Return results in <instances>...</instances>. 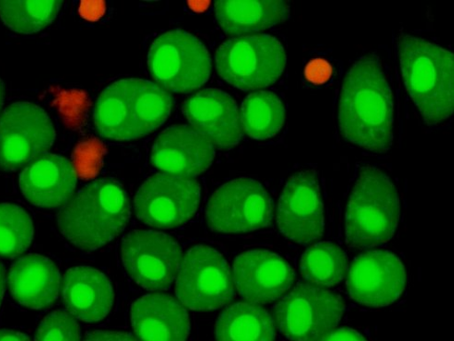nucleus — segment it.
<instances>
[{
    "instance_id": "f257e3e1",
    "label": "nucleus",
    "mask_w": 454,
    "mask_h": 341,
    "mask_svg": "<svg viewBox=\"0 0 454 341\" xmlns=\"http://www.w3.org/2000/svg\"><path fill=\"white\" fill-rule=\"evenodd\" d=\"M340 131L348 143L385 152L393 143V97L377 56L365 55L347 74L340 102Z\"/></svg>"
},
{
    "instance_id": "f03ea898",
    "label": "nucleus",
    "mask_w": 454,
    "mask_h": 341,
    "mask_svg": "<svg viewBox=\"0 0 454 341\" xmlns=\"http://www.w3.org/2000/svg\"><path fill=\"white\" fill-rule=\"evenodd\" d=\"M171 95L148 80H118L98 97L94 124L102 136L128 142L160 128L172 110Z\"/></svg>"
},
{
    "instance_id": "7ed1b4c3",
    "label": "nucleus",
    "mask_w": 454,
    "mask_h": 341,
    "mask_svg": "<svg viewBox=\"0 0 454 341\" xmlns=\"http://www.w3.org/2000/svg\"><path fill=\"white\" fill-rule=\"evenodd\" d=\"M129 214L123 186L114 179H101L68 200L58 214V227L74 246L90 252L123 232Z\"/></svg>"
},
{
    "instance_id": "20e7f679",
    "label": "nucleus",
    "mask_w": 454,
    "mask_h": 341,
    "mask_svg": "<svg viewBox=\"0 0 454 341\" xmlns=\"http://www.w3.org/2000/svg\"><path fill=\"white\" fill-rule=\"evenodd\" d=\"M398 50L406 89L425 122L446 121L454 110L453 54L406 34L399 37Z\"/></svg>"
},
{
    "instance_id": "39448f33",
    "label": "nucleus",
    "mask_w": 454,
    "mask_h": 341,
    "mask_svg": "<svg viewBox=\"0 0 454 341\" xmlns=\"http://www.w3.org/2000/svg\"><path fill=\"white\" fill-rule=\"evenodd\" d=\"M400 215L399 195L390 178L378 168H363L346 213L348 244L358 249L385 244L396 232Z\"/></svg>"
},
{
    "instance_id": "423d86ee",
    "label": "nucleus",
    "mask_w": 454,
    "mask_h": 341,
    "mask_svg": "<svg viewBox=\"0 0 454 341\" xmlns=\"http://www.w3.org/2000/svg\"><path fill=\"white\" fill-rule=\"evenodd\" d=\"M215 59L216 71L225 81L245 91L274 84L286 65L279 40L264 34L227 40L216 50Z\"/></svg>"
},
{
    "instance_id": "0eeeda50",
    "label": "nucleus",
    "mask_w": 454,
    "mask_h": 341,
    "mask_svg": "<svg viewBox=\"0 0 454 341\" xmlns=\"http://www.w3.org/2000/svg\"><path fill=\"white\" fill-rule=\"evenodd\" d=\"M148 66L157 86L166 91L190 93L208 81L211 58L199 38L176 29L154 40L148 53Z\"/></svg>"
},
{
    "instance_id": "6e6552de",
    "label": "nucleus",
    "mask_w": 454,
    "mask_h": 341,
    "mask_svg": "<svg viewBox=\"0 0 454 341\" xmlns=\"http://www.w3.org/2000/svg\"><path fill=\"white\" fill-rule=\"evenodd\" d=\"M342 298L333 292L300 284L273 307L276 325L290 341H321L340 322Z\"/></svg>"
},
{
    "instance_id": "1a4fd4ad",
    "label": "nucleus",
    "mask_w": 454,
    "mask_h": 341,
    "mask_svg": "<svg viewBox=\"0 0 454 341\" xmlns=\"http://www.w3.org/2000/svg\"><path fill=\"white\" fill-rule=\"evenodd\" d=\"M176 293L184 306L195 311L230 304L234 297L233 277L224 257L204 245L189 250L177 272Z\"/></svg>"
},
{
    "instance_id": "9d476101",
    "label": "nucleus",
    "mask_w": 454,
    "mask_h": 341,
    "mask_svg": "<svg viewBox=\"0 0 454 341\" xmlns=\"http://www.w3.org/2000/svg\"><path fill=\"white\" fill-rule=\"evenodd\" d=\"M273 217V203L264 187L243 177L216 190L209 199L206 220L208 227L221 233L235 234L268 227Z\"/></svg>"
},
{
    "instance_id": "9b49d317",
    "label": "nucleus",
    "mask_w": 454,
    "mask_h": 341,
    "mask_svg": "<svg viewBox=\"0 0 454 341\" xmlns=\"http://www.w3.org/2000/svg\"><path fill=\"white\" fill-rule=\"evenodd\" d=\"M56 132L48 113L30 103H15L0 116V170L28 166L54 143Z\"/></svg>"
},
{
    "instance_id": "f8f14e48",
    "label": "nucleus",
    "mask_w": 454,
    "mask_h": 341,
    "mask_svg": "<svg viewBox=\"0 0 454 341\" xmlns=\"http://www.w3.org/2000/svg\"><path fill=\"white\" fill-rule=\"evenodd\" d=\"M201 187L195 179L157 174L137 192L134 208L143 223L156 229H173L187 222L199 209Z\"/></svg>"
},
{
    "instance_id": "ddd939ff",
    "label": "nucleus",
    "mask_w": 454,
    "mask_h": 341,
    "mask_svg": "<svg viewBox=\"0 0 454 341\" xmlns=\"http://www.w3.org/2000/svg\"><path fill=\"white\" fill-rule=\"evenodd\" d=\"M122 260L129 276L147 291L168 289L182 260V249L176 240L161 232L135 230L122 244Z\"/></svg>"
},
{
    "instance_id": "4468645a",
    "label": "nucleus",
    "mask_w": 454,
    "mask_h": 341,
    "mask_svg": "<svg viewBox=\"0 0 454 341\" xmlns=\"http://www.w3.org/2000/svg\"><path fill=\"white\" fill-rule=\"evenodd\" d=\"M278 223L286 237L302 245L323 236L324 204L313 171H301L288 179L280 198Z\"/></svg>"
},
{
    "instance_id": "2eb2a0df",
    "label": "nucleus",
    "mask_w": 454,
    "mask_h": 341,
    "mask_svg": "<svg viewBox=\"0 0 454 341\" xmlns=\"http://www.w3.org/2000/svg\"><path fill=\"white\" fill-rule=\"evenodd\" d=\"M405 283V268L399 257L390 252L371 251L353 260L347 288L355 302L378 308L396 302Z\"/></svg>"
},
{
    "instance_id": "dca6fc26",
    "label": "nucleus",
    "mask_w": 454,
    "mask_h": 341,
    "mask_svg": "<svg viewBox=\"0 0 454 341\" xmlns=\"http://www.w3.org/2000/svg\"><path fill=\"white\" fill-rule=\"evenodd\" d=\"M294 276L282 257L268 251H249L234 260L235 286L250 304L266 305L278 299L291 288Z\"/></svg>"
},
{
    "instance_id": "f3484780",
    "label": "nucleus",
    "mask_w": 454,
    "mask_h": 341,
    "mask_svg": "<svg viewBox=\"0 0 454 341\" xmlns=\"http://www.w3.org/2000/svg\"><path fill=\"white\" fill-rule=\"evenodd\" d=\"M184 112L196 131L222 150L239 145L243 136L241 114L235 100L226 92L207 89L186 100Z\"/></svg>"
},
{
    "instance_id": "a211bd4d",
    "label": "nucleus",
    "mask_w": 454,
    "mask_h": 341,
    "mask_svg": "<svg viewBox=\"0 0 454 341\" xmlns=\"http://www.w3.org/2000/svg\"><path fill=\"white\" fill-rule=\"evenodd\" d=\"M215 154V146L207 136L192 127L173 126L156 138L151 159L166 174L191 178L207 170Z\"/></svg>"
},
{
    "instance_id": "6ab92c4d",
    "label": "nucleus",
    "mask_w": 454,
    "mask_h": 341,
    "mask_svg": "<svg viewBox=\"0 0 454 341\" xmlns=\"http://www.w3.org/2000/svg\"><path fill=\"white\" fill-rule=\"evenodd\" d=\"M76 183L74 165L68 159L52 153L35 158L19 176L20 190L28 202L46 209L65 205Z\"/></svg>"
},
{
    "instance_id": "aec40b11",
    "label": "nucleus",
    "mask_w": 454,
    "mask_h": 341,
    "mask_svg": "<svg viewBox=\"0 0 454 341\" xmlns=\"http://www.w3.org/2000/svg\"><path fill=\"white\" fill-rule=\"evenodd\" d=\"M131 322L141 341H186L190 333L187 311L166 294L137 299L131 308Z\"/></svg>"
},
{
    "instance_id": "412c9836",
    "label": "nucleus",
    "mask_w": 454,
    "mask_h": 341,
    "mask_svg": "<svg viewBox=\"0 0 454 341\" xmlns=\"http://www.w3.org/2000/svg\"><path fill=\"white\" fill-rule=\"evenodd\" d=\"M9 289L19 305L34 310L51 306L58 298L61 286V274L49 258L29 254L20 258L12 265Z\"/></svg>"
},
{
    "instance_id": "4be33fe9",
    "label": "nucleus",
    "mask_w": 454,
    "mask_h": 341,
    "mask_svg": "<svg viewBox=\"0 0 454 341\" xmlns=\"http://www.w3.org/2000/svg\"><path fill=\"white\" fill-rule=\"evenodd\" d=\"M114 290L107 276L89 267H78L67 272L63 298L72 316L87 323L98 322L110 313Z\"/></svg>"
},
{
    "instance_id": "5701e85b",
    "label": "nucleus",
    "mask_w": 454,
    "mask_h": 341,
    "mask_svg": "<svg viewBox=\"0 0 454 341\" xmlns=\"http://www.w3.org/2000/svg\"><path fill=\"white\" fill-rule=\"evenodd\" d=\"M216 21L227 35L262 31L286 21L289 14L285 2H218Z\"/></svg>"
},
{
    "instance_id": "b1692460",
    "label": "nucleus",
    "mask_w": 454,
    "mask_h": 341,
    "mask_svg": "<svg viewBox=\"0 0 454 341\" xmlns=\"http://www.w3.org/2000/svg\"><path fill=\"white\" fill-rule=\"evenodd\" d=\"M275 336L273 318L258 305L235 304L216 321V341H274Z\"/></svg>"
},
{
    "instance_id": "393cba45",
    "label": "nucleus",
    "mask_w": 454,
    "mask_h": 341,
    "mask_svg": "<svg viewBox=\"0 0 454 341\" xmlns=\"http://www.w3.org/2000/svg\"><path fill=\"white\" fill-rule=\"evenodd\" d=\"M246 133L255 140H266L278 135L284 127L286 109L281 99L270 91L250 94L245 99L241 113Z\"/></svg>"
},
{
    "instance_id": "a878e982",
    "label": "nucleus",
    "mask_w": 454,
    "mask_h": 341,
    "mask_svg": "<svg viewBox=\"0 0 454 341\" xmlns=\"http://www.w3.org/2000/svg\"><path fill=\"white\" fill-rule=\"evenodd\" d=\"M301 269L308 283L330 288L344 279L348 270L347 256L338 245L319 243L305 252Z\"/></svg>"
},
{
    "instance_id": "bb28decb",
    "label": "nucleus",
    "mask_w": 454,
    "mask_h": 341,
    "mask_svg": "<svg viewBox=\"0 0 454 341\" xmlns=\"http://www.w3.org/2000/svg\"><path fill=\"white\" fill-rule=\"evenodd\" d=\"M62 2H0V19L12 31L31 35L50 26Z\"/></svg>"
},
{
    "instance_id": "cd10ccee",
    "label": "nucleus",
    "mask_w": 454,
    "mask_h": 341,
    "mask_svg": "<svg viewBox=\"0 0 454 341\" xmlns=\"http://www.w3.org/2000/svg\"><path fill=\"white\" fill-rule=\"evenodd\" d=\"M34 236L29 214L21 207L0 205V256L13 258L26 252Z\"/></svg>"
},
{
    "instance_id": "c85d7f7f",
    "label": "nucleus",
    "mask_w": 454,
    "mask_h": 341,
    "mask_svg": "<svg viewBox=\"0 0 454 341\" xmlns=\"http://www.w3.org/2000/svg\"><path fill=\"white\" fill-rule=\"evenodd\" d=\"M82 332L74 318L67 312L55 311L39 325L35 341H81Z\"/></svg>"
},
{
    "instance_id": "c756f323",
    "label": "nucleus",
    "mask_w": 454,
    "mask_h": 341,
    "mask_svg": "<svg viewBox=\"0 0 454 341\" xmlns=\"http://www.w3.org/2000/svg\"><path fill=\"white\" fill-rule=\"evenodd\" d=\"M333 73L332 66L324 58H314L306 67L305 75L312 84L322 85L328 81Z\"/></svg>"
},
{
    "instance_id": "7c9ffc66",
    "label": "nucleus",
    "mask_w": 454,
    "mask_h": 341,
    "mask_svg": "<svg viewBox=\"0 0 454 341\" xmlns=\"http://www.w3.org/2000/svg\"><path fill=\"white\" fill-rule=\"evenodd\" d=\"M85 341H137L129 334L122 332L97 330L90 333Z\"/></svg>"
},
{
    "instance_id": "2f4dec72",
    "label": "nucleus",
    "mask_w": 454,
    "mask_h": 341,
    "mask_svg": "<svg viewBox=\"0 0 454 341\" xmlns=\"http://www.w3.org/2000/svg\"><path fill=\"white\" fill-rule=\"evenodd\" d=\"M321 341H367L364 337L351 329H340L327 334Z\"/></svg>"
},
{
    "instance_id": "473e14b6",
    "label": "nucleus",
    "mask_w": 454,
    "mask_h": 341,
    "mask_svg": "<svg viewBox=\"0 0 454 341\" xmlns=\"http://www.w3.org/2000/svg\"><path fill=\"white\" fill-rule=\"evenodd\" d=\"M0 341H30V339L24 333L3 329L0 330Z\"/></svg>"
},
{
    "instance_id": "72a5a7b5",
    "label": "nucleus",
    "mask_w": 454,
    "mask_h": 341,
    "mask_svg": "<svg viewBox=\"0 0 454 341\" xmlns=\"http://www.w3.org/2000/svg\"><path fill=\"white\" fill-rule=\"evenodd\" d=\"M5 288V271L2 264H0V305L4 294Z\"/></svg>"
},
{
    "instance_id": "f704fd0d",
    "label": "nucleus",
    "mask_w": 454,
    "mask_h": 341,
    "mask_svg": "<svg viewBox=\"0 0 454 341\" xmlns=\"http://www.w3.org/2000/svg\"><path fill=\"white\" fill-rule=\"evenodd\" d=\"M4 104V84L2 79H0V110H2Z\"/></svg>"
}]
</instances>
